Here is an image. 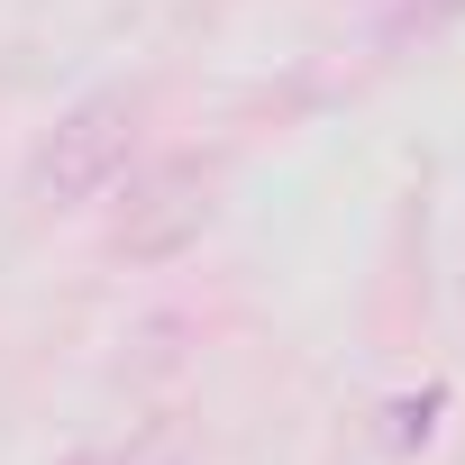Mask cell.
Instances as JSON below:
<instances>
[{
  "label": "cell",
  "mask_w": 465,
  "mask_h": 465,
  "mask_svg": "<svg viewBox=\"0 0 465 465\" xmlns=\"http://www.w3.org/2000/svg\"><path fill=\"white\" fill-rule=\"evenodd\" d=\"M137 119H146V92H83L28 155V201L46 210H74L92 192H110L137 155Z\"/></svg>",
  "instance_id": "1"
},
{
  "label": "cell",
  "mask_w": 465,
  "mask_h": 465,
  "mask_svg": "<svg viewBox=\"0 0 465 465\" xmlns=\"http://www.w3.org/2000/svg\"><path fill=\"white\" fill-rule=\"evenodd\" d=\"M210 219V173L201 164H155L119 219V256H173L192 228Z\"/></svg>",
  "instance_id": "2"
},
{
  "label": "cell",
  "mask_w": 465,
  "mask_h": 465,
  "mask_svg": "<svg viewBox=\"0 0 465 465\" xmlns=\"http://www.w3.org/2000/svg\"><path fill=\"white\" fill-rule=\"evenodd\" d=\"M438 411H447V383H429L420 401H392V411H383V420H392L383 438H392V447H420V438L438 429Z\"/></svg>",
  "instance_id": "3"
}]
</instances>
